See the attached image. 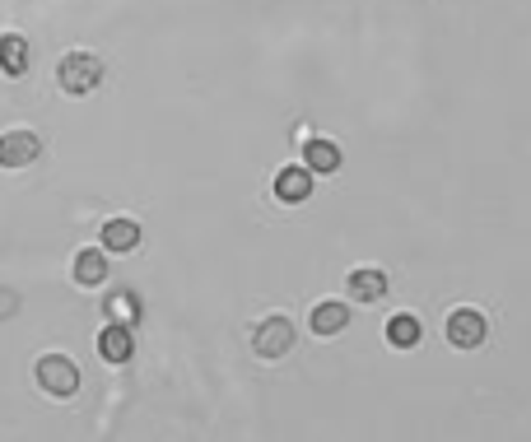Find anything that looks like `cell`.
<instances>
[{
  "label": "cell",
  "instance_id": "1",
  "mask_svg": "<svg viewBox=\"0 0 531 442\" xmlns=\"http://www.w3.org/2000/svg\"><path fill=\"white\" fill-rule=\"evenodd\" d=\"M56 80H61V89H66L70 98L94 94L98 84H103V61H98L94 52H70V56H61V66H56Z\"/></svg>",
  "mask_w": 531,
  "mask_h": 442
},
{
  "label": "cell",
  "instance_id": "2",
  "mask_svg": "<svg viewBox=\"0 0 531 442\" xmlns=\"http://www.w3.org/2000/svg\"><path fill=\"white\" fill-rule=\"evenodd\" d=\"M33 377H38V387L47 396H75L80 391V363L66 359V354H42L33 363Z\"/></svg>",
  "mask_w": 531,
  "mask_h": 442
},
{
  "label": "cell",
  "instance_id": "3",
  "mask_svg": "<svg viewBox=\"0 0 531 442\" xmlns=\"http://www.w3.org/2000/svg\"><path fill=\"white\" fill-rule=\"evenodd\" d=\"M448 345H457V349H476V345H485V335H490V322H485V312H476V308H457V312H448Z\"/></svg>",
  "mask_w": 531,
  "mask_h": 442
},
{
  "label": "cell",
  "instance_id": "4",
  "mask_svg": "<svg viewBox=\"0 0 531 442\" xmlns=\"http://www.w3.org/2000/svg\"><path fill=\"white\" fill-rule=\"evenodd\" d=\"M252 349H257L261 359H280V354H289V349H294V322H289V317H266V322H257V331H252Z\"/></svg>",
  "mask_w": 531,
  "mask_h": 442
},
{
  "label": "cell",
  "instance_id": "5",
  "mask_svg": "<svg viewBox=\"0 0 531 442\" xmlns=\"http://www.w3.org/2000/svg\"><path fill=\"white\" fill-rule=\"evenodd\" d=\"M42 154V140L33 131H5L0 135V168H28Z\"/></svg>",
  "mask_w": 531,
  "mask_h": 442
},
{
  "label": "cell",
  "instance_id": "6",
  "mask_svg": "<svg viewBox=\"0 0 531 442\" xmlns=\"http://www.w3.org/2000/svg\"><path fill=\"white\" fill-rule=\"evenodd\" d=\"M275 196L285 205H299L313 196V168L308 163H289V168H280L275 173Z\"/></svg>",
  "mask_w": 531,
  "mask_h": 442
},
{
  "label": "cell",
  "instance_id": "7",
  "mask_svg": "<svg viewBox=\"0 0 531 442\" xmlns=\"http://www.w3.org/2000/svg\"><path fill=\"white\" fill-rule=\"evenodd\" d=\"M308 326H313V335L331 340V335H341L345 326H350V308H345L341 298H322V303L308 312Z\"/></svg>",
  "mask_w": 531,
  "mask_h": 442
},
{
  "label": "cell",
  "instance_id": "8",
  "mask_svg": "<svg viewBox=\"0 0 531 442\" xmlns=\"http://www.w3.org/2000/svg\"><path fill=\"white\" fill-rule=\"evenodd\" d=\"M98 354H103V363H126L131 359V354H136V335H131V326H122V322L103 326V335H98Z\"/></svg>",
  "mask_w": 531,
  "mask_h": 442
},
{
  "label": "cell",
  "instance_id": "9",
  "mask_svg": "<svg viewBox=\"0 0 531 442\" xmlns=\"http://www.w3.org/2000/svg\"><path fill=\"white\" fill-rule=\"evenodd\" d=\"M136 247H140L136 219H108L103 224V252H136Z\"/></svg>",
  "mask_w": 531,
  "mask_h": 442
},
{
  "label": "cell",
  "instance_id": "10",
  "mask_svg": "<svg viewBox=\"0 0 531 442\" xmlns=\"http://www.w3.org/2000/svg\"><path fill=\"white\" fill-rule=\"evenodd\" d=\"M350 298H354V303H378V298H387V275L373 270V266L354 270V275H350Z\"/></svg>",
  "mask_w": 531,
  "mask_h": 442
},
{
  "label": "cell",
  "instance_id": "11",
  "mask_svg": "<svg viewBox=\"0 0 531 442\" xmlns=\"http://www.w3.org/2000/svg\"><path fill=\"white\" fill-rule=\"evenodd\" d=\"M75 280H80L84 289H94V284L108 280V252H103V247H84V252L75 256Z\"/></svg>",
  "mask_w": 531,
  "mask_h": 442
},
{
  "label": "cell",
  "instance_id": "12",
  "mask_svg": "<svg viewBox=\"0 0 531 442\" xmlns=\"http://www.w3.org/2000/svg\"><path fill=\"white\" fill-rule=\"evenodd\" d=\"M420 335H424V326H420V317H410V312H396L392 322H387V345L392 349H415Z\"/></svg>",
  "mask_w": 531,
  "mask_h": 442
},
{
  "label": "cell",
  "instance_id": "13",
  "mask_svg": "<svg viewBox=\"0 0 531 442\" xmlns=\"http://www.w3.org/2000/svg\"><path fill=\"white\" fill-rule=\"evenodd\" d=\"M0 70H5L10 80H19L28 70V42L19 38V33H5V38H0Z\"/></svg>",
  "mask_w": 531,
  "mask_h": 442
},
{
  "label": "cell",
  "instance_id": "14",
  "mask_svg": "<svg viewBox=\"0 0 531 442\" xmlns=\"http://www.w3.org/2000/svg\"><path fill=\"white\" fill-rule=\"evenodd\" d=\"M303 163H308L313 173H336V168H341V145H331V140H308V145H303Z\"/></svg>",
  "mask_w": 531,
  "mask_h": 442
},
{
  "label": "cell",
  "instance_id": "15",
  "mask_svg": "<svg viewBox=\"0 0 531 442\" xmlns=\"http://www.w3.org/2000/svg\"><path fill=\"white\" fill-rule=\"evenodd\" d=\"M103 308H108V322H122V326H136V317H140V308H136V298L131 294H112Z\"/></svg>",
  "mask_w": 531,
  "mask_h": 442
},
{
  "label": "cell",
  "instance_id": "16",
  "mask_svg": "<svg viewBox=\"0 0 531 442\" xmlns=\"http://www.w3.org/2000/svg\"><path fill=\"white\" fill-rule=\"evenodd\" d=\"M14 308H19V298H14V289H0V317H14Z\"/></svg>",
  "mask_w": 531,
  "mask_h": 442
}]
</instances>
